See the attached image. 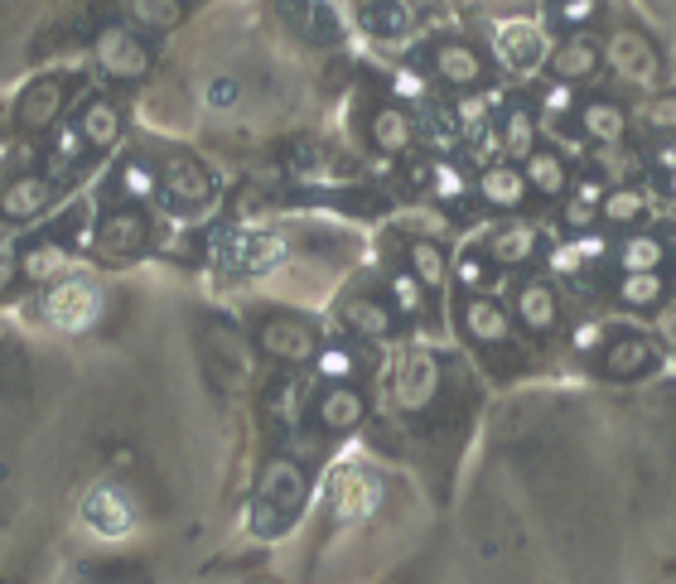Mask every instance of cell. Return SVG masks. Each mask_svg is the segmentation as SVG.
Returning <instances> with one entry per match:
<instances>
[{
  "label": "cell",
  "instance_id": "1",
  "mask_svg": "<svg viewBox=\"0 0 676 584\" xmlns=\"http://www.w3.org/2000/svg\"><path fill=\"white\" fill-rule=\"evenodd\" d=\"M304 502H310V473L300 469V459H271L257 478V531L261 536L285 531L304 512Z\"/></svg>",
  "mask_w": 676,
  "mask_h": 584
},
{
  "label": "cell",
  "instance_id": "2",
  "mask_svg": "<svg viewBox=\"0 0 676 584\" xmlns=\"http://www.w3.org/2000/svg\"><path fill=\"white\" fill-rule=\"evenodd\" d=\"M604 69L618 77V83H633L643 92L662 87V53L643 30L633 24H618V30L604 34Z\"/></svg>",
  "mask_w": 676,
  "mask_h": 584
},
{
  "label": "cell",
  "instance_id": "3",
  "mask_svg": "<svg viewBox=\"0 0 676 584\" xmlns=\"http://www.w3.org/2000/svg\"><path fill=\"white\" fill-rule=\"evenodd\" d=\"M440 396V357L426 348H406L392 363V401L406 416H420Z\"/></svg>",
  "mask_w": 676,
  "mask_h": 584
},
{
  "label": "cell",
  "instance_id": "4",
  "mask_svg": "<svg viewBox=\"0 0 676 584\" xmlns=\"http://www.w3.org/2000/svg\"><path fill=\"white\" fill-rule=\"evenodd\" d=\"M44 319L59 334H87L102 319V290L87 275H63V281L44 295Z\"/></svg>",
  "mask_w": 676,
  "mask_h": 584
},
{
  "label": "cell",
  "instance_id": "5",
  "mask_svg": "<svg viewBox=\"0 0 676 584\" xmlns=\"http://www.w3.org/2000/svg\"><path fill=\"white\" fill-rule=\"evenodd\" d=\"M426 69L435 83H445L449 92H483V83H488V59H483V49L469 44V39H435L426 53Z\"/></svg>",
  "mask_w": 676,
  "mask_h": 584
},
{
  "label": "cell",
  "instance_id": "6",
  "mask_svg": "<svg viewBox=\"0 0 676 584\" xmlns=\"http://www.w3.org/2000/svg\"><path fill=\"white\" fill-rule=\"evenodd\" d=\"M547 53H551L547 34H541V24L527 15H512L493 30V59L517 77H532L537 69H547Z\"/></svg>",
  "mask_w": 676,
  "mask_h": 584
},
{
  "label": "cell",
  "instance_id": "7",
  "mask_svg": "<svg viewBox=\"0 0 676 584\" xmlns=\"http://www.w3.org/2000/svg\"><path fill=\"white\" fill-rule=\"evenodd\" d=\"M382 508V478L367 463H343L329 478V512L334 522H363Z\"/></svg>",
  "mask_w": 676,
  "mask_h": 584
},
{
  "label": "cell",
  "instance_id": "8",
  "mask_svg": "<svg viewBox=\"0 0 676 584\" xmlns=\"http://www.w3.org/2000/svg\"><path fill=\"white\" fill-rule=\"evenodd\" d=\"M257 348L267 353L271 363L304 367V363H314V353H320V334H314L300 314H267L257 324Z\"/></svg>",
  "mask_w": 676,
  "mask_h": 584
},
{
  "label": "cell",
  "instance_id": "9",
  "mask_svg": "<svg viewBox=\"0 0 676 584\" xmlns=\"http://www.w3.org/2000/svg\"><path fill=\"white\" fill-rule=\"evenodd\" d=\"M547 69L555 83H590V77L604 73V34L600 30H575V34H561L547 53Z\"/></svg>",
  "mask_w": 676,
  "mask_h": 584
},
{
  "label": "cell",
  "instance_id": "10",
  "mask_svg": "<svg viewBox=\"0 0 676 584\" xmlns=\"http://www.w3.org/2000/svg\"><path fill=\"white\" fill-rule=\"evenodd\" d=\"M160 194L169 208L184 212V218H198V212L214 208V179H208V169L189 155H169L160 165Z\"/></svg>",
  "mask_w": 676,
  "mask_h": 584
},
{
  "label": "cell",
  "instance_id": "11",
  "mask_svg": "<svg viewBox=\"0 0 676 584\" xmlns=\"http://www.w3.org/2000/svg\"><path fill=\"white\" fill-rule=\"evenodd\" d=\"M483 257L493 261V271H522V265H532L541 257V228L527 218H508L498 222L493 232L483 237Z\"/></svg>",
  "mask_w": 676,
  "mask_h": 584
},
{
  "label": "cell",
  "instance_id": "12",
  "mask_svg": "<svg viewBox=\"0 0 676 584\" xmlns=\"http://www.w3.org/2000/svg\"><path fill=\"white\" fill-rule=\"evenodd\" d=\"M662 363V348H657V338L653 334H614L604 343V353H600V372L609 382H633V377H647Z\"/></svg>",
  "mask_w": 676,
  "mask_h": 584
},
{
  "label": "cell",
  "instance_id": "13",
  "mask_svg": "<svg viewBox=\"0 0 676 584\" xmlns=\"http://www.w3.org/2000/svg\"><path fill=\"white\" fill-rule=\"evenodd\" d=\"M97 63L107 69L116 83H141L150 73V49H145L141 34H131L126 24H107L97 34Z\"/></svg>",
  "mask_w": 676,
  "mask_h": 584
},
{
  "label": "cell",
  "instance_id": "14",
  "mask_svg": "<svg viewBox=\"0 0 676 584\" xmlns=\"http://www.w3.org/2000/svg\"><path fill=\"white\" fill-rule=\"evenodd\" d=\"M459 328L469 343H479V348H502V343L512 338V310L493 295H464L459 300Z\"/></svg>",
  "mask_w": 676,
  "mask_h": 584
},
{
  "label": "cell",
  "instance_id": "15",
  "mask_svg": "<svg viewBox=\"0 0 676 584\" xmlns=\"http://www.w3.org/2000/svg\"><path fill=\"white\" fill-rule=\"evenodd\" d=\"M575 126H580V136L590 140V150H600V145H623L628 140L633 116H628V106H623L618 97L600 92V97H580Z\"/></svg>",
  "mask_w": 676,
  "mask_h": 584
},
{
  "label": "cell",
  "instance_id": "16",
  "mask_svg": "<svg viewBox=\"0 0 676 584\" xmlns=\"http://www.w3.org/2000/svg\"><path fill=\"white\" fill-rule=\"evenodd\" d=\"M512 324L527 328L532 338H547L561 328V295L551 281H522L512 295Z\"/></svg>",
  "mask_w": 676,
  "mask_h": 584
},
{
  "label": "cell",
  "instance_id": "17",
  "mask_svg": "<svg viewBox=\"0 0 676 584\" xmlns=\"http://www.w3.org/2000/svg\"><path fill=\"white\" fill-rule=\"evenodd\" d=\"M310 416L324 435H353L357 425L367 420V396L357 392L353 382H334V387H324L320 396H314Z\"/></svg>",
  "mask_w": 676,
  "mask_h": 584
},
{
  "label": "cell",
  "instance_id": "18",
  "mask_svg": "<svg viewBox=\"0 0 676 584\" xmlns=\"http://www.w3.org/2000/svg\"><path fill=\"white\" fill-rule=\"evenodd\" d=\"M339 319H343V328H349L353 338H363V343H387L396 334L392 304L377 300V295H363V290H353V295L339 300Z\"/></svg>",
  "mask_w": 676,
  "mask_h": 584
},
{
  "label": "cell",
  "instance_id": "19",
  "mask_svg": "<svg viewBox=\"0 0 676 584\" xmlns=\"http://www.w3.org/2000/svg\"><path fill=\"white\" fill-rule=\"evenodd\" d=\"M493 140H498V159H512L522 165L532 150H541V122H537V106L512 102L508 112L493 122Z\"/></svg>",
  "mask_w": 676,
  "mask_h": 584
},
{
  "label": "cell",
  "instance_id": "20",
  "mask_svg": "<svg viewBox=\"0 0 676 584\" xmlns=\"http://www.w3.org/2000/svg\"><path fill=\"white\" fill-rule=\"evenodd\" d=\"M474 189H479L483 204L498 212H517L532 198V189H527V179H522V165H512V159H488L479 169V179H474Z\"/></svg>",
  "mask_w": 676,
  "mask_h": 584
},
{
  "label": "cell",
  "instance_id": "21",
  "mask_svg": "<svg viewBox=\"0 0 676 584\" xmlns=\"http://www.w3.org/2000/svg\"><path fill=\"white\" fill-rule=\"evenodd\" d=\"M97 251L102 257H136V251L150 242V222H145V212L141 208H116V212H107V218L97 222Z\"/></svg>",
  "mask_w": 676,
  "mask_h": 584
},
{
  "label": "cell",
  "instance_id": "22",
  "mask_svg": "<svg viewBox=\"0 0 676 584\" xmlns=\"http://www.w3.org/2000/svg\"><path fill=\"white\" fill-rule=\"evenodd\" d=\"M83 522L97 531V536H126L131 526H136V512H131V498L122 493V488H112V483H102V488H92V493L83 498Z\"/></svg>",
  "mask_w": 676,
  "mask_h": 584
},
{
  "label": "cell",
  "instance_id": "23",
  "mask_svg": "<svg viewBox=\"0 0 676 584\" xmlns=\"http://www.w3.org/2000/svg\"><path fill=\"white\" fill-rule=\"evenodd\" d=\"M522 179L537 198H565L570 184H575V165H570V155H561L555 145H541V150L522 159Z\"/></svg>",
  "mask_w": 676,
  "mask_h": 584
},
{
  "label": "cell",
  "instance_id": "24",
  "mask_svg": "<svg viewBox=\"0 0 676 584\" xmlns=\"http://www.w3.org/2000/svg\"><path fill=\"white\" fill-rule=\"evenodd\" d=\"M604 194H609V184L594 175H580L575 184H570V194L561 198V228L570 237H580V232H594L600 228V204H604Z\"/></svg>",
  "mask_w": 676,
  "mask_h": 584
},
{
  "label": "cell",
  "instance_id": "25",
  "mask_svg": "<svg viewBox=\"0 0 676 584\" xmlns=\"http://www.w3.org/2000/svg\"><path fill=\"white\" fill-rule=\"evenodd\" d=\"M367 136H373V145L382 155H410L416 150V140H420V131H416V116L406 112L402 102H382L377 112H373V122H367Z\"/></svg>",
  "mask_w": 676,
  "mask_h": 584
},
{
  "label": "cell",
  "instance_id": "26",
  "mask_svg": "<svg viewBox=\"0 0 676 584\" xmlns=\"http://www.w3.org/2000/svg\"><path fill=\"white\" fill-rule=\"evenodd\" d=\"M667 261H672V247H667V237L662 232H623L618 237V247H614V265H618V275H643V271H667Z\"/></svg>",
  "mask_w": 676,
  "mask_h": 584
},
{
  "label": "cell",
  "instance_id": "27",
  "mask_svg": "<svg viewBox=\"0 0 676 584\" xmlns=\"http://www.w3.org/2000/svg\"><path fill=\"white\" fill-rule=\"evenodd\" d=\"M647 218H653V198H647L638 184H609V194L600 204V228L638 232Z\"/></svg>",
  "mask_w": 676,
  "mask_h": 584
},
{
  "label": "cell",
  "instance_id": "28",
  "mask_svg": "<svg viewBox=\"0 0 676 584\" xmlns=\"http://www.w3.org/2000/svg\"><path fill=\"white\" fill-rule=\"evenodd\" d=\"M49 204H54V179H44V175H20L0 189V218H10V222H30Z\"/></svg>",
  "mask_w": 676,
  "mask_h": 584
},
{
  "label": "cell",
  "instance_id": "29",
  "mask_svg": "<svg viewBox=\"0 0 676 584\" xmlns=\"http://www.w3.org/2000/svg\"><path fill=\"white\" fill-rule=\"evenodd\" d=\"M63 97H69V87L59 83V77H39V83H30L20 92V102H15V122L24 131H44V126H54L59 122V112H63Z\"/></svg>",
  "mask_w": 676,
  "mask_h": 584
},
{
  "label": "cell",
  "instance_id": "30",
  "mask_svg": "<svg viewBox=\"0 0 676 584\" xmlns=\"http://www.w3.org/2000/svg\"><path fill=\"white\" fill-rule=\"evenodd\" d=\"M290 257V242L285 237H275V232H251V237H237L232 251H228V261H232V271H242V275H267L275 271Z\"/></svg>",
  "mask_w": 676,
  "mask_h": 584
},
{
  "label": "cell",
  "instance_id": "31",
  "mask_svg": "<svg viewBox=\"0 0 676 584\" xmlns=\"http://www.w3.org/2000/svg\"><path fill=\"white\" fill-rule=\"evenodd\" d=\"M449 275L464 285V295H493V300H502V290H508V275L493 271V261L483 257V247H464L459 261L449 265Z\"/></svg>",
  "mask_w": 676,
  "mask_h": 584
},
{
  "label": "cell",
  "instance_id": "32",
  "mask_svg": "<svg viewBox=\"0 0 676 584\" xmlns=\"http://www.w3.org/2000/svg\"><path fill=\"white\" fill-rule=\"evenodd\" d=\"M77 136H83L87 150H112L116 140H122V106L107 102V97H92L83 106V116H77Z\"/></svg>",
  "mask_w": 676,
  "mask_h": 584
},
{
  "label": "cell",
  "instance_id": "33",
  "mask_svg": "<svg viewBox=\"0 0 676 584\" xmlns=\"http://www.w3.org/2000/svg\"><path fill=\"white\" fill-rule=\"evenodd\" d=\"M667 300V271H643V275H618L614 281V304L618 310H633V314H647V310H662Z\"/></svg>",
  "mask_w": 676,
  "mask_h": 584
},
{
  "label": "cell",
  "instance_id": "34",
  "mask_svg": "<svg viewBox=\"0 0 676 584\" xmlns=\"http://www.w3.org/2000/svg\"><path fill=\"white\" fill-rule=\"evenodd\" d=\"M575 116H580V87H570V83H551L537 92V122H541V136L547 131H561V126H575Z\"/></svg>",
  "mask_w": 676,
  "mask_h": 584
},
{
  "label": "cell",
  "instance_id": "35",
  "mask_svg": "<svg viewBox=\"0 0 676 584\" xmlns=\"http://www.w3.org/2000/svg\"><path fill=\"white\" fill-rule=\"evenodd\" d=\"M406 271L416 275L426 290H445L449 281V257L440 242H430V237H410L406 242Z\"/></svg>",
  "mask_w": 676,
  "mask_h": 584
},
{
  "label": "cell",
  "instance_id": "36",
  "mask_svg": "<svg viewBox=\"0 0 676 584\" xmlns=\"http://www.w3.org/2000/svg\"><path fill=\"white\" fill-rule=\"evenodd\" d=\"M357 20H363L377 39H392V34H406L410 30L406 0H357Z\"/></svg>",
  "mask_w": 676,
  "mask_h": 584
},
{
  "label": "cell",
  "instance_id": "37",
  "mask_svg": "<svg viewBox=\"0 0 676 584\" xmlns=\"http://www.w3.org/2000/svg\"><path fill=\"white\" fill-rule=\"evenodd\" d=\"M310 367L324 387H334V382H353L357 372H363V357H357V348H349V343H324Z\"/></svg>",
  "mask_w": 676,
  "mask_h": 584
},
{
  "label": "cell",
  "instance_id": "38",
  "mask_svg": "<svg viewBox=\"0 0 676 584\" xmlns=\"http://www.w3.org/2000/svg\"><path fill=\"white\" fill-rule=\"evenodd\" d=\"M604 15V0H551L547 20L555 34H575V30H594Z\"/></svg>",
  "mask_w": 676,
  "mask_h": 584
},
{
  "label": "cell",
  "instance_id": "39",
  "mask_svg": "<svg viewBox=\"0 0 676 584\" xmlns=\"http://www.w3.org/2000/svg\"><path fill=\"white\" fill-rule=\"evenodd\" d=\"M426 295H430V290L420 285L410 271H392L387 275V304H392L396 319H416L420 310H426Z\"/></svg>",
  "mask_w": 676,
  "mask_h": 584
},
{
  "label": "cell",
  "instance_id": "40",
  "mask_svg": "<svg viewBox=\"0 0 676 584\" xmlns=\"http://www.w3.org/2000/svg\"><path fill=\"white\" fill-rule=\"evenodd\" d=\"M455 112V126H459V136L464 140H479L493 131V116H488V97L483 92H459V102L449 106Z\"/></svg>",
  "mask_w": 676,
  "mask_h": 584
},
{
  "label": "cell",
  "instance_id": "41",
  "mask_svg": "<svg viewBox=\"0 0 676 584\" xmlns=\"http://www.w3.org/2000/svg\"><path fill=\"white\" fill-rule=\"evenodd\" d=\"M131 20L150 34H165L184 20V0H131Z\"/></svg>",
  "mask_w": 676,
  "mask_h": 584
},
{
  "label": "cell",
  "instance_id": "42",
  "mask_svg": "<svg viewBox=\"0 0 676 584\" xmlns=\"http://www.w3.org/2000/svg\"><path fill=\"white\" fill-rule=\"evenodd\" d=\"M310 406H314V401L304 396V382H295V377L281 382V387L271 392V416L281 420L285 430H295V425H300L304 416H310Z\"/></svg>",
  "mask_w": 676,
  "mask_h": 584
},
{
  "label": "cell",
  "instance_id": "43",
  "mask_svg": "<svg viewBox=\"0 0 676 584\" xmlns=\"http://www.w3.org/2000/svg\"><path fill=\"white\" fill-rule=\"evenodd\" d=\"M63 265H69V251L59 242H39L30 251H20V275H30V281H49V275H59Z\"/></svg>",
  "mask_w": 676,
  "mask_h": 584
},
{
  "label": "cell",
  "instance_id": "44",
  "mask_svg": "<svg viewBox=\"0 0 676 584\" xmlns=\"http://www.w3.org/2000/svg\"><path fill=\"white\" fill-rule=\"evenodd\" d=\"M614 237H609L604 228H594V232H580V237H570V251H575V261H580V271H594V265H604V261H614Z\"/></svg>",
  "mask_w": 676,
  "mask_h": 584
},
{
  "label": "cell",
  "instance_id": "45",
  "mask_svg": "<svg viewBox=\"0 0 676 584\" xmlns=\"http://www.w3.org/2000/svg\"><path fill=\"white\" fill-rule=\"evenodd\" d=\"M122 194L131 198V204H150V198L160 194V169L145 165V159L126 165V169H122Z\"/></svg>",
  "mask_w": 676,
  "mask_h": 584
},
{
  "label": "cell",
  "instance_id": "46",
  "mask_svg": "<svg viewBox=\"0 0 676 584\" xmlns=\"http://www.w3.org/2000/svg\"><path fill=\"white\" fill-rule=\"evenodd\" d=\"M633 165H638V155H628L623 145H600L594 150V175H614V184H633Z\"/></svg>",
  "mask_w": 676,
  "mask_h": 584
},
{
  "label": "cell",
  "instance_id": "47",
  "mask_svg": "<svg viewBox=\"0 0 676 584\" xmlns=\"http://www.w3.org/2000/svg\"><path fill=\"white\" fill-rule=\"evenodd\" d=\"M430 189H435L440 204H455V198H464L469 184H464V175L455 169V159H435V165H430Z\"/></svg>",
  "mask_w": 676,
  "mask_h": 584
},
{
  "label": "cell",
  "instance_id": "48",
  "mask_svg": "<svg viewBox=\"0 0 676 584\" xmlns=\"http://www.w3.org/2000/svg\"><path fill=\"white\" fill-rule=\"evenodd\" d=\"M204 102L214 106V112H232V106L242 102V83H237L232 73H218V77H208V87H204Z\"/></svg>",
  "mask_w": 676,
  "mask_h": 584
},
{
  "label": "cell",
  "instance_id": "49",
  "mask_svg": "<svg viewBox=\"0 0 676 584\" xmlns=\"http://www.w3.org/2000/svg\"><path fill=\"white\" fill-rule=\"evenodd\" d=\"M392 87L402 102H430V83H426V73H416V69H396Z\"/></svg>",
  "mask_w": 676,
  "mask_h": 584
},
{
  "label": "cell",
  "instance_id": "50",
  "mask_svg": "<svg viewBox=\"0 0 676 584\" xmlns=\"http://www.w3.org/2000/svg\"><path fill=\"white\" fill-rule=\"evenodd\" d=\"M604 343H609V334H604L600 319H585V324L575 328V353H580V357H600Z\"/></svg>",
  "mask_w": 676,
  "mask_h": 584
},
{
  "label": "cell",
  "instance_id": "51",
  "mask_svg": "<svg viewBox=\"0 0 676 584\" xmlns=\"http://www.w3.org/2000/svg\"><path fill=\"white\" fill-rule=\"evenodd\" d=\"M653 338H657L662 353L676 357V304H662V310H657V319H653Z\"/></svg>",
  "mask_w": 676,
  "mask_h": 584
},
{
  "label": "cell",
  "instance_id": "52",
  "mask_svg": "<svg viewBox=\"0 0 676 584\" xmlns=\"http://www.w3.org/2000/svg\"><path fill=\"white\" fill-rule=\"evenodd\" d=\"M77 150H83V136H77V126H69L59 136V145H54V169H59V175H63V169H73Z\"/></svg>",
  "mask_w": 676,
  "mask_h": 584
},
{
  "label": "cell",
  "instance_id": "53",
  "mask_svg": "<svg viewBox=\"0 0 676 584\" xmlns=\"http://www.w3.org/2000/svg\"><path fill=\"white\" fill-rule=\"evenodd\" d=\"M647 126L676 131V97H653V106H647Z\"/></svg>",
  "mask_w": 676,
  "mask_h": 584
},
{
  "label": "cell",
  "instance_id": "54",
  "mask_svg": "<svg viewBox=\"0 0 676 584\" xmlns=\"http://www.w3.org/2000/svg\"><path fill=\"white\" fill-rule=\"evenodd\" d=\"M20 275V247L15 237H0V285H10Z\"/></svg>",
  "mask_w": 676,
  "mask_h": 584
},
{
  "label": "cell",
  "instance_id": "55",
  "mask_svg": "<svg viewBox=\"0 0 676 584\" xmlns=\"http://www.w3.org/2000/svg\"><path fill=\"white\" fill-rule=\"evenodd\" d=\"M653 165L662 169V175H676V140H662L653 150Z\"/></svg>",
  "mask_w": 676,
  "mask_h": 584
},
{
  "label": "cell",
  "instance_id": "56",
  "mask_svg": "<svg viewBox=\"0 0 676 584\" xmlns=\"http://www.w3.org/2000/svg\"><path fill=\"white\" fill-rule=\"evenodd\" d=\"M667 189H672V198H676V175H667Z\"/></svg>",
  "mask_w": 676,
  "mask_h": 584
}]
</instances>
